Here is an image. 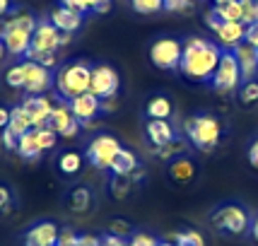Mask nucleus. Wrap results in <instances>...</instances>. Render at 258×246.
Returning a JSON list of instances; mask_svg holds the SVG:
<instances>
[{
	"label": "nucleus",
	"mask_w": 258,
	"mask_h": 246,
	"mask_svg": "<svg viewBox=\"0 0 258 246\" xmlns=\"http://www.w3.org/2000/svg\"><path fill=\"white\" fill-rule=\"evenodd\" d=\"M121 150H123V145L118 143V138L101 133L97 138H92L90 145H87V162L97 169H111L113 159Z\"/></svg>",
	"instance_id": "6e6552de"
},
{
	"label": "nucleus",
	"mask_w": 258,
	"mask_h": 246,
	"mask_svg": "<svg viewBox=\"0 0 258 246\" xmlns=\"http://www.w3.org/2000/svg\"><path fill=\"white\" fill-rule=\"evenodd\" d=\"M169 176L176 181V183H188V181H193V176H196V164L183 155L176 157V159H171V164H169Z\"/></svg>",
	"instance_id": "aec40b11"
},
{
	"label": "nucleus",
	"mask_w": 258,
	"mask_h": 246,
	"mask_svg": "<svg viewBox=\"0 0 258 246\" xmlns=\"http://www.w3.org/2000/svg\"><path fill=\"white\" fill-rule=\"evenodd\" d=\"M10 12H12L10 0H0V17H5V15H10Z\"/></svg>",
	"instance_id": "8fccbe9b"
},
{
	"label": "nucleus",
	"mask_w": 258,
	"mask_h": 246,
	"mask_svg": "<svg viewBox=\"0 0 258 246\" xmlns=\"http://www.w3.org/2000/svg\"><path fill=\"white\" fill-rule=\"evenodd\" d=\"M183 56V41L174 36H162L150 46V60L159 70H179Z\"/></svg>",
	"instance_id": "0eeeda50"
},
{
	"label": "nucleus",
	"mask_w": 258,
	"mask_h": 246,
	"mask_svg": "<svg viewBox=\"0 0 258 246\" xmlns=\"http://www.w3.org/2000/svg\"><path fill=\"white\" fill-rule=\"evenodd\" d=\"M8 123H10V109L0 106V131H5V128H8Z\"/></svg>",
	"instance_id": "09e8293b"
},
{
	"label": "nucleus",
	"mask_w": 258,
	"mask_h": 246,
	"mask_svg": "<svg viewBox=\"0 0 258 246\" xmlns=\"http://www.w3.org/2000/svg\"><path fill=\"white\" fill-rule=\"evenodd\" d=\"M244 41H248L251 46H256L258 48V22L246 27V39H244Z\"/></svg>",
	"instance_id": "a18cd8bd"
},
{
	"label": "nucleus",
	"mask_w": 258,
	"mask_h": 246,
	"mask_svg": "<svg viewBox=\"0 0 258 246\" xmlns=\"http://www.w3.org/2000/svg\"><path fill=\"white\" fill-rule=\"evenodd\" d=\"M48 20H51V24L58 27L60 32L75 34L80 27H82V22H85V15L78 10H73V8L58 5V8H53V10L48 12Z\"/></svg>",
	"instance_id": "dca6fc26"
},
{
	"label": "nucleus",
	"mask_w": 258,
	"mask_h": 246,
	"mask_svg": "<svg viewBox=\"0 0 258 246\" xmlns=\"http://www.w3.org/2000/svg\"><path fill=\"white\" fill-rule=\"evenodd\" d=\"M36 22L39 20L27 10H12L10 17H5L0 22V39H3L10 56H27V51L32 46V34Z\"/></svg>",
	"instance_id": "f03ea898"
},
{
	"label": "nucleus",
	"mask_w": 258,
	"mask_h": 246,
	"mask_svg": "<svg viewBox=\"0 0 258 246\" xmlns=\"http://www.w3.org/2000/svg\"><path fill=\"white\" fill-rule=\"evenodd\" d=\"M176 246H205V239L198 229H183V232H176V234L169 236Z\"/></svg>",
	"instance_id": "c85d7f7f"
},
{
	"label": "nucleus",
	"mask_w": 258,
	"mask_h": 246,
	"mask_svg": "<svg viewBox=\"0 0 258 246\" xmlns=\"http://www.w3.org/2000/svg\"><path fill=\"white\" fill-rule=\"evenodd\" d=\"M8 56V48H5V44H3V39H0V60Z\"/></svg>",
	"instance_id": "864d4df0"
},
{
	"label": "nucleus",
	"mask_w": 258,
	"mask_h": 246,
	"mask_svg": "<svg viewBox=\"0 0 258 246\" xmlns=\"http://www.w3.org/2000/svg\"><path fill=\"white\" fill-rule=\"evenodd\" d=\"M157 246H176V244H174V241H159Z\"/></svg>",
	"instance_id": "5fc2aeb1"
},
{
	"label": "nucleus",
	"mask_w": 258,
	"mask_h": 246,
	"mask_svg": "<svg viewBox=\"0 0 258 246\" xmlns=\"http://www.w3.org/2000/svg\"><path fill=\"white\" fill-rule=\"evenodd\" d=\"M56 246H58V244H56Z\"/></svg>",
	"instance_id": "6e6d98bb"
},
{
	"label": "nucleus",
	"mask_w": 258,
	"mask_h": 246,
	"mask_svg": "<svg viewBox=\"0 0 258 246\" xmlns=\"http://www.w3.org/2000/svg\"><path fill=\"white\" fill-rule=\"evenodd\" d=\"M78 239H80V234H75L73 229H60L58 232V246H78Z\"/></svg>",
	"instance_id": "58836bf2"
},
{
	"label": "nucleus",
	"mask_w": 258,
	"mask_h": 246,
	"mask_svg": "<svg viewBox=\"0 0 258 246\" xmlns=\"http://www.w3.org/2000/svg\"><path fill=\"white\" fill-rule=\"evenodd\" d=\"M22 109L29 116L32 128H44L48 118H51L53 109H56V104L51 101L48 94H27V99L22 101Z\"/></svg>",
	"instance_id": "f8f14e48"
},
{
	"label": "nucleus",
	"mask_w": 258,
	"mask_h": 246,
	"mask_svg": "<svg viewBox=\"0 0 258 246\" xmlns=\"http://www.w3.org/2000/svg\"><path fill=\"white\" fill-rule=\"evenodd\" d=\"M131 8L138 15H155L164 10V0H131Z\"/></svg>",
	"instance_id": "2f4dec72"
},
{
	"label": "nucleus",
	"mask_w": 258,
	"mask_h": 246,
	"mask_svg": "<svg viewBox=\"0 0 258 246\" xmlns=\"http://www.w3.org/2000/svg\"><path fill=\"white\" fill-rule=\"evenodd\" d=\"M17 140H20V138L12 133L10 128L3 131V147H5V150H15V152H17Z\"/></svg>",
	"instance_id": "79ce46f5"
},
{
	"label": "nucleus",
	"mask_w": 258,
	"mask_h": 246,
	"mask_svg": "<svg viewBox=\"0 0 258 246\" xmlns=\"http://www.w3.org/2000/svg\"><path fill=\"white\" fill-rule=\"evenodd\" d=\"M145 113H147V118L169 121V118H171V113H174V104H171V99H169V97H164V94H157V97H152V99L147 101Z\"/></svg>",
	"instance_id": "4be33fe9"
},
{
	"label": "nucleus",
	"mask_w": 258,
	"mask_h": 246,
	"mask_svg": "<svg viewBox=\"0 0 258 246\" xmlns=\"http://www.w3.org/2000/svg\"><path fill=\"white\" fill-rule=\"evenodd\" d=\"M58 224L51 220L36 222L29 227V232L24 234V246H56L58 244Z\"/></svg>",
	"instance_id": "2eb2a0df"
},
{
	"label": "nucleus",
	"mask_w": 258,
	"mask_h": 246,
	"mask_svg": "<svg viewBox=\"0 0 258 246\" xmlns=\"http://www.w3.org/2000/svg\"><path fill=\"white\" fill-rule=\"evenodd\" d=\"M232 53L236 56V63L241 68V78L256 80V75H258V48L256 46H251L248 41H241L239 46L232 48Z\"/></svg>",
	"instance_id": "f3484780"
},
{
	"label": "nucleus",
	"mask_w": 258,
	"mask_h": 246,
	"mask_svg": "<svg viewBox=\"0 0 258 246\" xmlns=\"http://www.w3.org/2000/svg\"><path fill=\"white\" fill-rule=\"evenodd\" d=\"M213 227L220 229V232H225V234L239 236V234H244V232H248L251 220H248V213L241 205L227 203V205H220L213 213Z\"/></svg>",
	"instance_id": "423d86ee"
},
{
	"label": "nucleus",
	"mask_w": 258,
	"mask_h": 246,
	"mask_svg": "<svg viewBox=\"0 0 258 246\" xmlns=\"http://www.w3.org/2000/svg\"><path fill=\"white\" fill-rule=\"evenodd\" d=\"M145 135L147 140L152 143V147L157 150V147H164L167 143H171L176 135H174V128H171V123L169 121H159V118H150L145 126Z\"/></svg>",
	"instance_id": "6ab92c4d"
},
{
	"label": "nucleus",
	"mask_w": 258,
	"mask_h": 246,
	"mask_svg": "<svg viewBox=\"0 0 258 246\" xmlns=\"http://www.w3.org/2000/svg\"><path fill=\"white\" fill-rule=\"evenodd\" d=\"M12 203V191L8 186H0V213H8Z\"/></svg>",
	"instance_id": "37998d69"
},
{
	"label": "nucleus",
	"mask_w": 258,
	"mask_h": 246,
	"mask_svg": "<svg viewBox=\"0 0 258 246\" xmlns=\"http://www.w3.org/2000/svg\"><path fill=\"white\" fill-rule=\"evenodd\" d=\"M239 101L244 106L258 104V80H244V85L239 87Z\"/></svg>",
	"instance_id": "c756f323"
},
{
	"label": "nucleus",
	"mask_w": 258,
	"mask_h": 246,
	"mask_svg": "<svg viewBox=\"0 0 258 246\" xmlns=\"http://www.w3.org/2000/svg\"><path fill=\"white\" fill-rule=\"evenodd\" d=\"M186 147L188 145H186L183 140H176V138H174V140L167 143L164 147H157L155 155H157L159 159H176V157H181V152H186Z\"/></svg>",
	"instance_id": "7c9ffc66"
},
{
	"label": "nucleus",
	"mask_w": 258,
	"mask_h": 246,
	"mask_svg": "<svg viewBox=\"0 0 258 246\" xmlns=\"http://www.w3.org/2000/svg\"><path fill=\"white\" fill-rule=\"evenodd\" d=\"M109 232L111 234H116V236H128L131 234V227H128V222H123V220H113L111 222V227H109Z\"/></svg>",
	"instance_id": "a19ab883"
},
{
	"label": "nucleus",
	"mask_w": 258,
	"mask_h": 246,
	"mask_svg": "<svg viewBox=\"0 0 258 246\" xmlns=\"http://www.w3.org/2000/svg\"><path fill=\"white\" fill-rule=\"evenodd\" d=\"M68 106H70L73 116L80 121V126H94L92 121L101 113V99L94 97L92 92H85V94H80L75 99H70Z\"/></svg>",
	"instance_id": "4468645a"
},
{
	"label": "nucleus",
	"mask_w": 258,
	"mask_h": 246,
	"mask_svg": "<svg viewBox=\"0 0 258 246\" xmlns=\"http://www.w3.org/2000/svg\"><path fill=\"white\" fill-rule=\"evenodd\" d=\"M8 128H10L17 138L24 135L27 131H32V121H29L27 111L22 109V104H20V106H15V109H10V123H8Z\"/></svg>",
	"instance_id": "a878e982"
},
{
	"label": "nucleus",
	"mask_w": 258,
	"mask_h": 246,
	"mask_svg": "<svg viewBox=\"0 0 258 246\" xmlns=\"http://www.w3.org/2000/svg\"><path fill=\"white\" fill-rule=\"evenodd\" d=\"M27 60H36L39 66H44V68H48V70H53V68L58 66V53H39V56L27 58Z\"/></svg>",
	"instance_id": "4c0bfd02"
},
{
	"label": "nucleus",
	"mask_w": 258,
	"mask_h": 246,
	"mask_svg": "<svg viewBox=\"0 0 258 246\" xmlns=\"http://www.w3.org/2000/svg\"><path fill=\"white\" fill-rule=\"evenodd\" d=\"M215 17L220 22H241L244 17V10H241V0L239 3H229V5H222V8H213Z\"/></svg>",
	"instance_id": "cd10ccee"
},
{
	"label": "nucleus",
	"mask_w": 258,
	"mask_h": 246,
	"mask_svg": "<svg viewBox=\"0 0 258 246\" xmlns=\"http://www.w3.org/2000/svg\"><path fill=\"white\" fill-rule=\"evenodd\" d=\"M17 152L22 159H39V157L44 155V150L39 147V140H36V131H27L24 135H20V140H17Z\"/></svg>",
	"instance_id": "b1692460"
},
{
	"label": "nucleus",
	"mask_w": 258,
	"mask_h": 246,
	"mask_svg": "<svg viewBox=\"0 0 258 246\" xmlns=\"http://www.w3.org/2000/svg\"><path fill=\"white\" fill-rule=\"evenodd\" d=\"M222 46L217 41L203 39V36H188L183 41V56H181L179 73L191 82H210L217 63L222 58Z\"/></svg>",
	"instance_id": "f257e3e1"
},
{
	"label": "nucleus",
	"mask_w": 258,
	"mask_h": 246,
	"mask_svg": "<svg viewBox=\"0 0 258 246\" xmlns=\"http://www.w3.org/2000/svg\"><path fill=\"white\" fill-rule=\"evenodd\" d=\"M241 82H244V78H241V68L236 63V56L232 51H222L217 70H215L213 78H210V87L215 92H220V94H229V92L239 90Z\"/></svg>",
	"instance_id": "39448f33"
},
{
	"label": "nucleus",
	"mask_w": 258,
	"mask_h": 246,
	"mask_svg": "<svg viewBox=\"0 0 258 246\" xmlns=\"http://www.w3.org/2000/svg\"><path fill=\"white\" fill-rule=\"evenodd\" d=\"M101 246H131V241H125L123 236H116V234H104L101 236Z\"/></svg>",
	"instance_id": "c03bdc74"
},
{
	"label": "nucleus",
	"mask_w": 258,
	"mask_h": 246,
	"mask_svg": "<svg viewBox=\"0 0 258 246\" xmlns=\"http://www.w3.org/2000/svg\"><path fill=\"white\" fill-rule=\"evenodd\" d=\"M24 66V92L27 94H46L53 85V75L51 70L44 66H39L36 60H22Z\"/></svg>",
	"instance_id": "9b49d317"
},
{
	"label": "nucleus",
	"mask_w": 258,
	"mask_h": 246,
	"mask_svg": "<svg viewBox=\"0 0 258 246\" xmlns=\"http://www.w3.org/2000/svg\"><path fill=\"white\" fill-rule=\"evenodd\" d=\"M248 162H251L253 169H258V138L251 143V147H248Z\"/></svg>",
	"instance_id": "de8ad7c7"
},
{
	"label": "nucleus",
	"mask_w": 258,
	"mask_h": 246,
	"mask_svg": "<svg viewBox=\"0 0 258 246\" xmlns=\"http://www.w3.org/2000/svg\"><path fill=\"white\" fill-rule=\"evenodd\" d=\"M90 78H92V66L85 60H73L66 66L58 68V73L53 75V87L58 92L60 101H70L90 92Z\"/></svg>",
	"instance_id": "7ed1b4c3"
},
{
	"label": "nucleus",
	"mask_w": 258,
	"mask_h": 246,
	"mask_svg": "<svg viewBox=\"0 0 258 246\" xmlns=\"http://www.w3.org/2000/svg\"><path fill=\"white\" fill-rule=\"evenodd\" d=\"M229 3H239V0H213L215 8H222V5H229Z\"/></svg>",
	"instance_id": "603ef678"
},
{
	"label": "nucleus",
	"mask_w": 258,
	"mask_h": 246,
	"mask_svg": "<svg viewBox=\"0 0 258 246\" xmlns=\"http://www.w3.org/2000/svg\"><path fill=\"white\" fill-rule=\"evenodd\" d=\"M217 44L225 51H232L234 46H239L246 39V24L244 22H220V27L215 29Z\"/></svg>",
	"instance_id": "a211bd4d"
},
{
	"label": "nucleus",
	"mask_w": 258,
	"mask_h": 246,
	"mask_svg": "<svg viewBox=\"0 0 258 246\" xmlns=\"http://www.w3.org/2000/svg\"><path fill=\"white\" fill-rule=\"evenodd\" d=\"M46 126H48L58 138H75L78 131H80V121L73 116L70 106H68V101L56 104V109H53V113H51V118H48Z\"/></svg>",
	"instance_id": "ddd939ff"
},
{
	"label": "nucleus",
	"mask_w": 258,
	"mask_h": 246,
	"mask_svg": "<svg viewBox=\"0 0 258 246\" xmlns=\"http://www.w3.org/2000/svg\"><path fill=\"white\" fill-rule=\"evenodd\" d=\"M121 87V75L113 66L99 63V66H92V78H90V92L99 99H109L116 97Z\"/></svg>",
	"instance_id": "9d476101"
},
{
	"label": "nucleus",
	"mask_w": 258,
	"mask_h": 246,
	"mask_svg": "<svg viewBox=\"0 0 258 246\" xmlns=\"http://www.w3.org/2000/svg\"><path fill=\"white\" fill-rule=\"evenodd\" d=\"M58 169H60V174H66V176H75L80 174V169H82V155L80 152H63V155L58 157Z\"/></svg>",
	"instance_id": "bb28decb"
},
{
	"label": "nucleus",
	"mask_w": 258,
	"mask_h": 246,
	"mask_svg": "<svg viewBox=\"0 0 258 246\" xmlns=\"http://www.w3.org/2000/svg\"><path fill=\"white\" fill-rule=\"evenodd\" d=\"M92 191L87 186H78V189L70 191V196H68V205H70V210L73 213H87L92 208Z\"/></svg>",
	"instance_id": "393cba45"
},
{
	"label": "nucleus",
	"mask_w": 258,
	"mask_h": 246,
	"mask_svg": "<svg viewBox=\"0 0 258 246\" xmlns=\"http://www.w3.org/2000/svg\"><path fill=\"white\" fill-rule=\"evenodd\" d=\"M183 131L188 135V143L196 150H201V152L215 150L220 145V140H222V133H225L222 121L217 116H213V113H196L191 118H186Z\"/></svg>",
	"instance_id": "20e7f679"
},
{
	"label": "nucleus",
	"mask_w": 258,
	"mask_h": 246,
	"mask_svg": "<svg viewBox=\"0 0 258 246\" xmlns=\"http://www.w3.org/2000/svg\"><path fill=\"white\" fill-rule=\"evenodd\" d=\"M131 189H133L131 176H113L111 179V193L116 198H125V196L131 193Z\"/></svg>",
	"instance_id": "f704fd0d"
},
{
	"label": "nucleus",
	"mask_w": 258,
	"mask_h": 246,
	"mask_svg": "<svg viewBox=\"0 0 258 246\" xmlns=\"http://www.w3.org/2000/svg\"><path fill=\"white\" fill-rule=\"evenodd\" d=\"M241 10H244L241 22L246 24V27L258 22V0H241Z\"/></svg>",
	"instance_id": "c9c22d12"
},
{
	"label": "nucleus",
	"mask_w": 258,
	"mask_h": 246,
	"mask_svg": "<svg viewBox=\"0 0 258 246\" xmlns=\"http://www.w3.org/2000/svg\"><path fill=\"white\" fill-rule=\"evenodd\" d=\"M138 167H140V162H138L135 152L128 150V147H123V150L116 155V159H113L111 171H113V176H131Z\"/></svg>",
	"instance_id": "412c9836"
},
{
	"label": "nucleus",
	"mask_w": 258,
	"mask_h": 246,
	"mask_svg": "<svg viewBox=\"0 0 258 246\" xmlns=\"http://www.w3.org/2000/svg\"><path fill=\"white\" fill-rule=\"evenodd\" d=\"M5 82L10 85L12 90H24V66L22 63L12 66L10 70L5 73Z\"/></svg>",
	"instance_id": "72a5a7b5"
},
{
	"label": "nucleus",
	"mask_w": 258,
	"mask_h": 246,
	"mask_svg": "<svg viewBox=\"0 0 258 246\" xmlns=\"http://www.w3.org/2000/svg\"><path fill=\"white\" fill-rule=\"evenodd\" d=\"M159 241L155 239L152 234H147V232H135L131 234V246H157Z\"/></svg>",
	"instance_id": "e433bc0d"
},
{
	"label": "nucleus",
	"mask_w": 258,
	"mask_h": 246,
	"mask_svg": "<svg viewBox=\"0 0 258 246\" xmlns=\"http://www.w3.org/2000/svg\"><path fill=\"white\" fill-rule=\"evenodd\" d=\"M193 8V0H164V10L169 12H183Z\"/></svg>",
	"instance_id": "ea45409f"
},
{
	"label": "nucleus",
	"mask_w": 258,
	"mask_h": 246,
	"mask_svg": "<svg viewBox=\"0 0 258 246\" xmlns=\"http://www.w3.org/2000/svg\"><path fill=\"white\" fill-rule=\"evenodd\" d=\"M118 109V99L116 97H109V99H101V113H111Z\"/></svg>",
	"instance_id": "49530a36"
},
{
	"label": "nucleus",
	"mask_w": 258,
	"mask_h": 246,
	"mask_svg": "<svg viewBox=\"0 0 258 246\" xmlns=\"http://www.w3.org/2000/svg\"><path fill=\"white\" fill-rule=\"evenodd\" d=\"M36 131V140H39V147L44 150V152H48V150H53V147L58 145V135L48 128V126H44V128H34Z\"/></svg>",
	"instance_id": "473e14b6"
},
{
	"label": "nucleus",
	"mask_w": 258,
	"mask_h": 246,
	"mask_svg": "<svg viewBox=\"0 0 258 246\" xmlns=\"http://www.w3.org/2000/svg\"><path fill=\"white\" fill-rule=\"evenodd\" d=\"M63 32L51 24V20H39L36 27H34V34H32V46L27 51L24 58H32V56H39V53H58V48L63 46L60 41Z\"/></svg>",
	"instance_id": "1a4fd4ad"
},
{
	"label": "nucleus",
	"mask_w": 258,
	"mask_h": 246,
	"mask_svg": "<svg viewBox=\"0 0 258 246\" xmlns=\"http://www.w3.org/2000/svg\"><path fill=\"white\" fill-rule=\"evenodd\" d=\"M251 234H253V239L258 241V215L251 220Z\"/></svg>",
	"instance_id": "3c124183"
},
{
	"label": "nucleus",
	"mask_w": 258,
	"mask_h": 246,
	"mask_svg": "<svg viewBox=\"0 0 258 246\" xmlns=\"http://www.w3.org/2000/svg\"><path fill=\"white\" fill-rule=\"evenodd\" d=\"M60 5L66 8H73V10L82 12H94V15H104V12L111 10V0H60Z\"/></svg>",
	"instance_id": "5701e85b"
}]
</instances>
